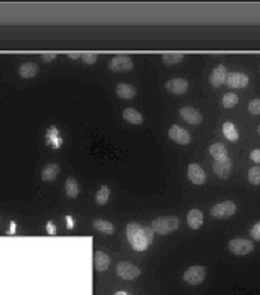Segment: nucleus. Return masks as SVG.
Returning a JSON list of instances; mask_svg holds the SVG:
<instances>
[{
    "mask_svg": "<svg viewBox=\"0 0 260 295\" xmlns=\"http://www.w3.org/2000/svg\"><path fill=\"white\" fill-rule=\"evenodd\" d=\"M182 59H184V54H164L162 62L166 66H174V64H179Z\"/></svg>",
    "mask_w": 260,
    "mask_h": 295,
    "instance_id": "nucleus-27",
    "label": "nucleus"
},
{
    "mask_svg": "<svg viewBox=\"0 0 260 295\" xmlns=\"http://www.w3.org/2000/svg\"><path fill=\"white\" fill-rule=\"evenodd\" d=\"M68 58L73 59V61H78V59H81V54H78V53H76V54H68Z\"/></svg>",
    "mask_w": 260,
    "mask_h": 295,
    "instance_id": "nucleus-34",
    "label": "nucleus"
},
{
    "mask_svg": "<svg viewBox=\"0 0 260 295\" xmlns=\"http://www.w3.org/2000/svg\"><path fill=\"white\" fill-rule=\"evenodd\" d=\"M93 228L97 231H100V233L103 235H113L115 233V226H113L110 221L107 219H95L93 221Z\"/></svg>",
    "mask_w": 260,
    "mask_h": 295,
    "instance_id": "nucleus-21",
    "label": "nucleus"
},
{
    "mask_svg": "<svg viewBox=\"0 0 260 295\" xmlns=\"http://www.w3.org/2000/svg\"><path fill=\"white\" fill-rule=\"evenodd\" d=\"M221 103L225 108H233V106H237V103H239V95L235 93H225L221 98Z\"/></svg>",
    "mask_w": 260,
    "mask_h": 295,
    "instance_id": "nucleus-26",
    "label": "nucleus"
},
{
    "mask_svg": "<svg viewBox=\"0 0 260 295\" xmlns=\"http://www.w3.org/2000/svg\"><path fill=\"white\" fill-rule=\"evenodd\" d=\"M237 213V204L233 201H223L218 202L211 208V216L217 219H225V217H232Z\"/></svg>",
    "mask_w": 260,
    "mask_h": 295,
    "instance_id": "nucleus-3",
    "label": "nucleus"
},
{
    "mask_svg": "<svg viewBox=\"0 0 260 295\" xmlns=\"http://www.w3.org/2000/svg\"><path fill=\"white\" fill-rule=\"evenodd\" d=\"M169 138L174 140V142L179 143V145H188V143L191 142L189 132L184 130L182 127H179V125H173V127L169 128Z\"/></svg>",
    "mask_w": 260,
    "mask_h": 295,
    "instance_id": "nucleus-9",
    "label": "nucleus"
},
{
    "mask_svg": "<svg viewBox=\"0 0 260 295\" xmlns=\"http://www.w3.org/2000/svg\"><path fill=\"white\" fill-rule=\"evenodd\" d=\"M188 88H189V83H188V79H184V78H174V79H169L166 83V90L173 95L186 93Z\"/></svg>",
    "mask_w": 260,
    "mask_h": 295,
    "instance_id": "nucleus-13",
    "label": "nucleus"
},
{
    "mask_svg": "<svg viewBox=\"0 0 260 295\" xmlns=\"http://www.w3.org/2000/svg\"><path fill=\"white\" fill-rule=\"evenodd\" d=\"M179 115H181L182 120H186L191 125H200L201 121H203V115H201L196 108H193V106H182V108L179 110Z\"/></svg>",
    "mask_w": 260,
    "mask_h": 295,
    "instance_id": "nucleus-12",
    "label": "nucleus"
},
{
    "mask_svg": "<svg viewBox=\"0 0 260 295\" xmlns=\"http://www.w3.org/2000/svg\"><path fill=\"white\" fill-rule=\"evenodd\" d=\"M41 59L44 62H51V61H54V59H56V54H54V53L53 54H42Z\"/></svg>",
    "mask_w": 260,
    "mask_h": 295,
    "instance_id": "nucleus-33",
    "label": "nucleus"
},
{
    "mask_svg": "<svg viewBox=\"0 0 260 295\" xmlns=\"http://www.w3.org/2000/svg\"><path fill=\"white\" fill-rule=\"evenodd\" d=\"M248 180H250V184H254V186H260V165L250 167V171H248Z\"/></svg>",
    "mask_w": 260,
    "mask_h": 295,
    "instance_id": "nucleus-28",
    "label": "nucleus"
},
{
    "mask_svg": "<svg viewBox=\"0 0 260 295\" xmlns=\"http://www.w3.org/2000/svg\"><path fill=\"white\" fill-rule=\"evenodd\" d=\"M232 169H233V162L230 160V157L218 158V160L213 162V171L220 179H228V177L232 176Z\"/></svg>",
    "mask_w": 260,
    "mask_h": 295,
    "instance_id": "nucleus-8",
    "label": "nucleus"
},
{
    "mask_svg": "<svg viewBox=\"0 0 260 295\" xmlns=\"http://www.w3.org/2000/svg\"><path fill=\"white\" fill-rule=\"evenodd\" d=\"M123 118L132 125H142L144 123V117L137 112L135 108H125L123 110Z\"/></svg>",
    "mask_w": 260,
    "mask_h": 295,
    "instance_id": "nucleus-22",
    "label": "nucleus"
},
{
    "mask_svg": "<svg viewBox=\"0 0 260 295\" xmlns=\"http://www.w3.org/2000/svg\"><path fill=\"white\" fill-rule=\"evenodd\" d=\"M60 172H61L60 165L51 162V164H46L42 167L41 177H42V180H46V182H53V180H56V177L60 176Z\"/></svg>",
    "mask_w": 260,
    "mask_h": 295,
    "instance_id": "nucleus-16",
    "label": "nucleus"
},
{
    "mask_svg": "<svg viewBox=\"0 0 260 295\" xmlns=\"http://www.w3.org/2000/svg\"><path fill=\"white\" fill-rule=\"evenodd\" d=\"M115 93H117V97L122 99H132L135 95H137V90L129 83H120V84H117Z\"/></svg>",
    "mask_w": 260,
    "mask_h": 295,
    "instance_id": "nucleus-17",
    "label": "nucleus"
},
{
    "mask_svg": "<svg viewBox=\"0 0 260 295\" xmlns=\"http://www.w3.org/2000/svg\"><path fill=\"white\" fill-rule=\"evenodd\" d=\"M228 250L237 256H245L254 250V243L245 238H233L232 241L228 243Z\"/></svg>",
    "mask_w": 260,
    "mask_h": 295,
    "instance_id": "nucleus-4",
    "label": "nucleus"
},
{
    "mask_svg": "<svg viewBox=\"0 0 260 295\" xmlns=\"http://www.w3.org/2000/svg\"><path fill=\"white\" fill-rule=\"evenodd\" d=\"M223 135H225V138H228L230 142H237V140H239V130H237V127L232 121H225V123H223Z\"/></svg>",
    "mask_w": 260,
    "mask_h": 295,
    "instance_id": "nucleus-23",
    "label": "nucleus"
},
{
    "mask_svg": "<svg viewBox=\"0 0 260 295\" xmlns=\"http://www.w3.org/2000/svg\"><path fill=\"white\" fill-rule=\"evenodd\" d=\"M248 112H250L252 115H260V98H255L248 103Z\"/></svg>",
    "mask_w": 260,
    "mask_h": 295,
    "instance_id": "nucleus-30",
    "label": "nucleus"
},
{
    "mask_svg": "<svg viewBox=\"0 0 260 295\" xmlns=\"http://www.w3.org/2000/svg\"><path fill=\"white\" fill-rule=\"evenodd\" d=\"M226 76H228V71H226V66L225 64H220L217 68L211 71V84L215 88H220L221 84H225Z\"/></svg>",
    "mask_w": 260,
    "mask_h": 295,
    "instance_id": "nucleus-15",
    "label": "nucleus"
},
{
    "mask_svg": "<svg viewBox=\"0 0 260 295\" xmlns=\"http://www.w3.org/2000/svg\"><path fill=\"white\" fill-rule=\"evenodd\" d=\"M108 199H110V187L101 186L100 189L97 191V194H95V202H97L98 206H105L108 202Z\"/></svg>",
    "mask_w": 260,
    "mask_h": 295,
    "instance_id": "nucleus-25",
    "label": "nucleus"
},
{
    "mask_svg": "<svg viewBox=\"0 0 260 295\" xmlns=\"http://www.w3.org/2000/svg\"><path fill=\"white\" fill-rule=\"evenodd\" d=\"M38 73H39V66L36 64V62H24V64L19 66V75H20V78H24V79L34 78Z\"/></svg>",
    "mask_w": 260,
    "mask_h": 295,
    "instance_id": "nucleus-18",
    "label": "nucleus"
},
{
    "mask_svg": "<svg viewBox=\"0 0 260 295\" xmlns=\"http://www.w3.org/2000/svg\"><path fill=\"white\" fill-rule=\"evenodd\" d=\"M117 275L123 280H135L140 276V268L135 267L130 261H120L117 263Z\"/></svg>",
    "mask_w": 260,
    "mask_h": 295,
    "instance_id": "nucleus-6",
    "label": "nucleus"
},
{
    "mask_svg": "<svg viewBox=\"0 0 260 295\" xmlns=\"http://www.w3.org/2000/svg\"><path fill=\"white\" fill-rule=\"evenodd\" d=\"M225 83L228 84L230 88H247L250 79H248V76L245 75V73L233 71V73H228Z\"/></svg>",
    "mask_w": 260,
    "mask_h": 295,
    "instance_id": "nucleus-10",
    "label": "nucleus"
},
{
    "mask_svg": "<svg viewBox=\"0 0 260 295\" xmlns=\"http://www.w3.org/2000/svg\"><path fill=\"white\" fill-rule=\"evenodd\" d=\"M151 228L154 233H157V235H169L179 228V217H176V216L156 217V219L152 221Z\"/></svg>",
    "mask_w": 260,
    "mask_h": 295,
    "instance_id": "nucleus-2",
    "label": "nucleus"
},
{
    "mask_svg": "<svg viewBox=\"0 0 260 295\" xmlns=\"http://www.w3.org/2000/svg\"><path fill=\"white\" fill-rule=\"evenodd\" d=\"M81 61L85 62L86 66H91L98 61V56L95 53H85V54H81Z\"/></svg>",
    "mask_w": 260,
    "mask_h": 295,
    "instance_id": "nucleus-29",
    "label": "nucleus"
},
{
    "mask_svg": "<svg viewBox=\"0 0 260 295\" xmlns=\"http://www.w3.org/2000/svg\"><path fill=\"white\" fill-rule=\"evenodd\" d=\"M250 235H252V239H255V241H260V221L252 226Z\"/></svg>",
    "mask_w": 260,
    "mask_h": 295,
    "instance_id": "nucleus-31",
    "label": "nucleus"
},
{
    "mask_svg": "<svg viewBox=\"0 0 260 295\" xmlns=\"http://www.w3.org/2000/svg\"><path fill=\"white\" fill-rule=\"evenodd\" d=\"M188 179L191 180L193 184H196V186H201V184L206 182V172H204V169L201 167V165L189 164V167H188Z\"/></svg>",
    "mask_w": 260,
    "mask_h": 295,
    "instance_id": "nucleus-11",
    "label": "nucleus"
},
{
    "mask_svg": "<svg viewBox=\"0 0 260 295\" xmlns=\"http://www.w3.org/2000/svg\"><path fill=\"white\" fill-rule=\"evenodd\" d=\"M110 263H112V260H110V256L107 255V253L100 252V250H97V252L93 253V267L97 272L108 270Z\"/></svg>",
    "mask_w": 260,
    "mask_h": 295,
    "instance_id": "nucleus-14",
    "label": "nucleus"
},
{
    "mask_svg": "<svg viewBox=\"0 0 260 295\" xmlns=\"http://www.w3.org/2000/svg\"><path fill=\"white\" fill-rule=\"evenodd\" d=\"M203 213L200 211V209H191V211L188 213V224L191 230H200L201 226H203Z\"/></svg>",
    "mask_w": 260,
    "mask_h": 295,
    "instance_id": "nucleus-19",
    "label": "nucleus"
},
{
    "mask_svg": "<svg viewBox=\"0 0 260 295\" xmlns=\"http://www.w3.org/2000/svg\"><path fill=\"white\" fill-rule=\"evenodd\" d=\"M108 68L112 69L113 73H127V71H132L134 62H132V59L129 56H115L110 59Z\"/></svg>",
    "mask_w": 260,
    "mask_h": 295,
    "instance_id": "nucleus-7",
    "label": "nucleus"
},
{
    "mask_svg": "<svg viewBox=\"0 0 260 295\" xmlns=\"http://www.w3.org/2000/svg\"><path fill=\"white\" fill-rule=\"evenodd\" d=\"M115 295H130V294H127V292H122V290H120V292H117Z\"/></svg>",
    "mask_w": 260,
    "mask_h": 295,
    "instance_id": "nucleus-35",
    "label": "nucleus"
},
{
    "mask_svg": "<svg viewBox=\"0 0 260 295\" xmlns=\"http://www.w3.org/2000/svg\"><path fill=\"white\" fill-rule=\"evenodd\" d=\"M80 184H78V180L76 179H73V177H68L66 179V182H64V193H66V196L68 197H78L80 196Z\"/></svg>",
    "mask_w": 260,
    "mask_h": 295,
    "instance_id": "nucleus-20",
    "label": "nucleus"
},
{
    "mask_svg": "<svg viewBox=\"0 0 260 295\" xmlns=\"http://www.w3.org/2000/svg\"><path fill=\"white\" fill-rule=\"evenodd\" d=\"M154 235L156 233L152 231V228L140 226L139 223L127 224V239L135 252H145L152 245Z\"/></svg>",
    "mask_w": 260,
    "mask_h": 295,
    "instance_id": "nucleus-1",
    "label": "nucleus"
},
{
    "mask_svg": "<svg viewBox=\"0 0 260 295\" xmlns=\"http://www.w3.org/2000/svg\"><path fill=\"white\" fill-rule=\"evenodd\" d=\"M210 154L211 157L215 158V160H218V158H225L228 157V150H226V147L223 145V143H213V145L210 147Z\"/></svg>",
    "mask_w": 260,
    "mask_h": 295,
    "instance_id": "nucleus-24",
    "label": "nucleus"
},
{
    "mask_svg": "<svg viewBox=\"0 0 260 295\" xmlns=\"http://www.w3.org/2000/svg\"><path fill=\"white\" fill-rule=\"evenodd\" d=\"M204 276H206V268L201 267V265H195V267H189L188 270L184 272L182 278H184V282L189 283V285H200V283H203Z\"/></svg>",
    "mask_w": 260,
    "mask_h": 295,
    "instance_id": "nucleus-5",
    "label": "nucleus"
},
{
    "mask_svg": "<svg viewBox=\"0 0 260 295\" xmlns=\"http://www.w3.org/2000/svg\"><path fill=\"white\" fill-rule=\"evenodd\" d=\"M250 158H252V160H254L255 162V164H260V149H254V150H252V154H250Z\"/></svg>",
    "mask_w": 260,
    "mask_h": 295,
    "instance_id": "nucleus-32",
    "label": "nucleus"
},
{
    "mask_svg": "<svg viewBox=\"0 0 260 295\" xmlns=\"http://www.w3.org/2000/svg\"><path fill=\"white\" fill-rule=\"evenodd\" d=\"M257 132H259V135H260V125H259V128H257Z\"/></svg>",
    "mask_w": 260,
    "mask_h": 295,
    "instance_id": "nucleus-36",
    "label": "nucleus"
}]
</instances>
